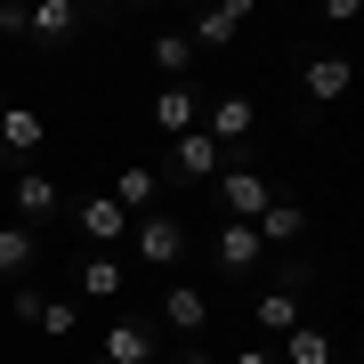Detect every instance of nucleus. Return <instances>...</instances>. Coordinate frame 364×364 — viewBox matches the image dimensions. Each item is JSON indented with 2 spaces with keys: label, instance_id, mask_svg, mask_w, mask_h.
<instances>
[{
  "label": "nucleus",
  "instance_id": "26",
  "mask_svg": "<svg viewBox=\"0 0 364 364\" xmlns=\"http://www.w3.org/2000/svg\"><path fill=\"white\" fill-rule=\"evenodd\" d=\"M90 364H97V356H90Z\"/></svg>",
  "mask_w": 364,
  "mask_h": 364
},
{
  "label": "nucleus",
  "instance_id": "22",
  "mask_svg": "<svg viewBox=\"0 0 364 364\" xmlns=\"http://www.w3.org/2000/svg\"><path fill=\"white\" fill-rule=\"evenodd\" d=\"M33 332H49V340H73V332H81V299H49V291H41V308H33Z\"/></svg>",
  "mask_w": 364,
  "mask_h": 364
},
{
  "label": "nucleus",
  "instance_id": "5",
  "mask_svg": "<svg viewBox=\"0 0 364 364\" xmlns=\"http://www.w3.org/2000/svg\"><path fill=\"white\" fill-rule=\"evenodd\" d=\"M130 251H138L146 267H162V275H170V267L186 259V227L170 219V210H146V219H130Z\"/></svg>",
  "mask_w": 364,
  "mask_h": 364
},
{
  "label": "nucleus",
  "instance_id": "25",
  "mask_svg": "<svg viewBox=\"0 0 364 364\" xmlns=\"http://www.w3.org/2000/svg\"><path fill=\"white\" fill-rule=\"evenodd\" d=\"M170 364H210V348H170Z\"/></svg>",
  "mask_w": 364,
  "mask_h": 364
},
{
  "label": "nucleus",
  "instance_id": "12",
  "mask_svg": "<svg viewBox=\"0 0 364 364\" xmlns=\"http://www.w3.org/2000/svg\"><path fill=\"white\" fill-rule=\"evenodd\" d=\"M243 25H251V0H219V9L186 16V41H195V57H203V49H227Z\"/></svg>",
  "mask_w": 364,
  "mask_h": 364
},
{
  "label": "nucleus",
  "instance_id": "10",
  "mask_svg": "<svg viewBox=\"0 0 364 364\" xmlns=\"http://www.w3.org/2000/svg\"><path fill=\"white\" fill-rule=\"evenodd\" d=\"M170 178H178V186H210V178H219V146L203 138V122L186 138H170Z\"/></svg>",
  "mask_w": 364,
  "mask_h": 364
},
{
  "label": "nucleus",
  "instance_id": "15",
  "mask_svg": "<svg viewBox=\"0 0 364 364\" xmlns=\"http://www.w3.org/2000/svg\"><path fill=\"white\" fill-rule=\"evenodd\" d=\"M251 235H259V251H284V243H299V235H308V210H299L291 195H275L259 219H251Z\"/></svg>",
  "mask_w": 364,
  "mask_h": 364
},
{
  "label": "nucleus",
  "instance_id": "24",
  "mask_svg": "<svg viewBox=\"0 0 364 364\" xmlns=\"http://www.w3.org/2000/svg\"><path fill=\"white\" fill-rule=\"evenodd\" d=\"M235 364H275V348H235Z\"/></svg>",
  "mask_w": 364,
  "mask_h": 364
},
{
  "label": "nucleus",
  "instance_id": "16",
  "mask_svg": "<svg viewBox=\"0 0 364 364\" xmlns=\"http://www.w3.org/2000/svg\"><path fill=\"white\" fill-rule=\"evenodd\" d=\"M275 364H340V340L324 324H291L284 340H275Z\"/></svg>",
  "mask_w": 364,
  "mask_h": 364
},
{
  "label": "nucleus",
  "instance_id": "17",
  "mask_svg": "<svg viewBox=\"0 0 364 364\" xmlns=\"http://www.w3.org/2000/svg\"><path fill=\"white\" fill-rule=\"evenodd\" d=\"M41 146H49V122L33 114V105H0V154H41Z\"/></svg>",
  "mask_w": 364,
  "mask_h": 364
},
{
  "label": "nucleus",
  "instance_id": "21",
  "mask_svg": "<svg viewBox=\"0 0 364 364\" xmlns=\"http://www.w3.org/2000/svg\"><path fill=\"white\" fill-rule=\"evenodd\" d=\"M154 73L162 81H195V41L186 33H154Z\"/></svg>",
  "mask_w": 364,
  "mask_h": 364
},
{
  "label": "nucleus",
  "instance_id": "13",
  "mask_svg": "<svg viewBox=\"0 0 364 364\" xmlns=\"http://www.w3.org/2000/svg\"><path fill=\"white\" fill-rule=\"evenodd\" d=\"M210 259H219V275H259L267 251H259V235H251V227L219 219V235H210Z\"/></svg>",
  "mask_w": 364,
  "mask_h": 364
},
{
  "label": "nucleus",
  "instance_id": "4",
  "mask_svg": "<svg viewBox=\"0 0 364 364\" xmlns=\"http://www.w3.org/2000/svg\"><path fill=\"white\" fill-rule=\"evenodd\" d=\"M299 90H308V105H340L356 90V57L348 49H308L299 57Z\"/></svg>",
  "mask_w": 364,
  "mask_h": 364
},
{
  "label": "nucleus",
  "instance_id": "6",
  "mask_svg": "<svg viewBox=\"0 0 364 364\" xmlns=\"http://www.w3.org/2000/svg\"><path fill=\"white\" fill-rule=\"evenodd\" d=\"M81 25H90L81 0H33V9H25V41H41V49H65Z\"/></svg>",
  "mask_w": 364,
  "mask_h": 364
},
{
  "label": "nucleus",
  "instance_id": "11",
  "mask_svg": "<svg viewBox=\"0 0 364 364\" xmlns=\"http://www.w3.org/2000/svg\"><path fill=\"white\" fill-rule=\"evenodd\" d=\"M195 122H203V90H195V81H162V90H154V130L162 138H186Z\"/></svg>",
  "mask_w": 364,
  "mask_h": 364
},
{
  "label": "nucleus",
  "instance_id": "9",
  "mask_svg": "<svg viewBox=\"0 0 364 364\" xmlns=\"http://www.w3.org/2000/svg\"><path fill=\"white\" fill-rule=\"evenodd\" d=\"M162 332L203 340V332H210V291H203V284H170V291H162Z\"/></svg>",
  "mask_w": 364,
  "mask_h": 364
},
{
  "label": "nucleus",
  "instance_id": "7",
  "mask_svg": "<svg viewBox=\"0 0 364 364\" xmlns=\"http://www.w3.org/2000/svg\"><path fill=\"white\" fill-rule=\"evenodd\" d=\"M9 203H16V227H41V219H57V210H65V186H57L49 170H16Z\"/></svg>",
  "mask_w": 364,
  "mask_h": 364
},
{
  "label": "nucleus",
  "instance_id": "20",
  "mask_svg": "<svg viewBox=\"0 0 364 364\" xmlns=\"http://www.w3.org/2000/svg\"><path fill=\"white\" fill-rule=\"evenodd\" d=\"M122 284H130V275H122V259H114V251L81 259V299H97V308H105V299H122Z\"/></svg>",
  "mask_w": 364,
  "mask_h": 364
},
{
  "label": "nucleus",
  "instance_id": "14",
  "mask_svg": "<svg viewBox=\"0 0 364 364\" xmlns=\"http://www.w3.org/2000/svg\"><path fill=\"white\" fill-rule=\"evenodd\" d=\"M114 203L130 210V219L162 210V170H154V162H122V170H114Z\"/></svg>",
  "mask_w": 364,
  "mask_h": 364
},
{
  "label": "nucleus",
  "instance_id": "18",
  "mask_svg": "<svg viewBox=\"0 0 364 364\" xmlns=\"http://www.w3.org/2000/svg\"><path fill=\"white\" fill-rule=\"evenodd\" d=\"M73 219H81V235H90L97 251H105V243H122V235H130V210H122L114 195H90V203L73 210Z\"/></svg>",
  "mask_w": 364,
  "mask_h": 364
},
{
  "label": "nucleus",
  "instance_id": "1",
  "mask_svg": "<svg viewBox=\"0 0 364 364\" xmlns=\"http://www.w3.org/2000/svg\"><path fill=\"white\" fill-rule=\"evenodd\" d=\"M203 138L219 146V154H243V146L259 138V97H243V90L203 97Z\"/></svg>",
  "mask_w": 364,
  "mask_h": 364
},
{
  "label": "nucleus",
  "instance_id": "23",
  "mask_svg": "<svg viewBox=\"0 0 364 364\" xmlns=\"http://www.w3.org/2000/svg\"><path fill=\"white\" fill-rule=\"evenodd\" d=\"M0 33H9V41H25V9H16V0H0Z\"/></svg>",
  "mask_w": 364,
  "mask_h": 364
},
{
  "label": "nucleus",
  "instance_id": "19",
  "mask_svg": "<svg viewBox=\"0 0 364 364\" xmlns=\"http://www.w3.org/2000/svg\"><path fill=\"white\" fill-rule=\"evenodd\" d=\"M33 259H41V243H33V227H0V284H25L33 275Z\"/></svg>",
  "mask_w": 364,
  "mask_h": 364
},
{
  "label": "nucleus",
  "instance_id": "3",
  "mask_svg": "<svg viewBox=\"0 0 364 364\" xmlns=\"http://www.w3.org/2000/svg\"><path fill=\"white\" fill-rule=\"evenodd\" d=\"M308 284H316V275L291 259V267H284V284H267V291H259V308H251V316H259V332H267V340H284L291 324H308Z\"/></svg>",
  "mask_w": 364,
  "mask_h": 364
},
{
  "label": "nucleus",
  "instance_id": "2",
  "mask_svg": "<svg viewBox=\"0 0 364 364\" xmlns=\"http://www.w3.org/2000/svg\"><path fill=\"white\" fill-rule=\"evenodd\" d=\"M210 186H219V219H235V227H251V219L275 203V178H267L259 162H235V170H219Z\"/></svg>",
  "mask_w": 364,
  "mask_h": 364
},
{
  "label": "nucleus",
  "instance_id": "8",
  "mask_svg": "<svg viewBox=\"0 0 364 364\" xmlns=\"http://www.w3.org/2000/svg\"><path fill=\"white\" fill-rule=\"evenodd\" d=\"M97 364H154V324L146 316H114L97 340Z\"/></svg>",
  "mask_w": 364,
  "mask_h": 364
}]
</instances>
